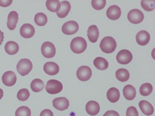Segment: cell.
Returning <instances> with one entry per match:
<instances>
[{
    "instance_id": "cell-12",
    "label": "cell",
    "mask_w": 155,
    "mask_h": 116,
    "mask_svg": "<svg viewBox=\"0 0 155 116\" xmlns=\"http://www.w3.org/2000/svg\"><path fill=\"white\" fill-rule=\"evenodd\" d=\"M35 32L34 26L29 23L23 24L20 30L21 35L25 38H29L32 37L34 35Z\"/></svg>"
},
{
    "instance_id": "cell-36",
    "label": "cell",
    "mask_w": 155,
    "mask_h": 116,
    "mask_svg": "<svg viewBox=\"0 0 155 116\" xmlns=\"http://www.w3.org/2000/svg\"><path fill=\"white\" fill-rule=\"evenodd\" d=\"M103 116H120L119 113L116 111L111 110L106 111Z\"/></svg>"
},
{
    "instance_id": "cell-4",
    "label": "cell",
    "mask_w": 155,
    "mask_h": 116,
    "mask_svg": "<svg viewBox=\"0 0 155 116\" xmlns=\"http://www.w3.org/2000/svg\"><path fill=\"white\" fill-rule=\"evenodd\" d=\"M63 86L59 81L54 79L48 81L45 87L47 92L50 94H55L60 92Z\"/></svg>"
},
{
    "instance_id": "cell-6",
    "label": "cell",
    "mask_w": 155,
    "mask_h": 116,
    "mask_svg": "<svg viewBox=\"0 0 155 116\" xmlns=\"http://www.w3.org/2000/svg\"><path fill=\"white\" fill-rule=\"evenodd\" d=\"M127 18L129 21L131 23L137 24L142 21L144 18V15L140 10L134 9L128 12Z\"/></svg>"
},
{
    "instance_id": "cell-32",
    "label": "cell",
    "mask_w": 155,
    "mask_h": 116,
    "mask_svg": "<svg viewBox=\"0 0 155 116\" xmlns=\"http://www.w3.org/2000/svg\"><path fill=\"white\" fill-rule=\"evenodd\" d=\"M30 96V93L28 90L26 88H23L18 91L17 97L19 100L25 101Z\"/></svg>"
},
{
    "instance_id": "cell-33",
    "label": "cell",
    "mask_w": 155,
    "mask_h": 116,
    "mask_svg": "<svg viewBox=\"0 0 155 116\" xmlns=\"http://www.w3.org/2000/svg\"><path fill=\"white\" fill-rule=\"evenodd\" d=\"M105 0H92L91 5L92 7L95 10H99L104 8L106 5Z\"/></svg>"
},
{
    "instance_id": "cell-15",
    "label": "cell",
    "mask_w": 155,
    "mask_h": 116,
    "mask_svg": "<svg viewBox=\"0 0 155 116\" xmlns=\"http://www.w3.org/2000/svg\"><path fill=\"white\" fill-rule=\"evenodd\" d=\"M136 39L137 44L143 46L147 44L150 39V35L148 32L145 30H141L136 34Z\"/></svg>"
},
{
    "instance_id": "cell-3",
    "label": "cell",
    "mask_w": 155,
    "mask_h": 116,
    "mask_svg": "<svg viewBox=\"0 0 155 116\" xmlns=\"http://www.w3.org/2000/svg\"><path fill=\"white\" fill-rule=\"evenodd\" d=\"M32 68V63L29 59L26 58L20 60L16 66L17 72L22 76L28 75L31 71Z\"/></svg>"
},
{
    "instance_id": "cell-7",
    "label": "cell",
    "mask_w": 155,
    "mask_h": 116,
    "mask_svg": "<svg viewBox=\"0 0 155 116\" xmlns=\"http://www.w3.org/2000/svg\"><path fill=\"white\" fill-rule=\"evenodd\" d=\"M79 28L78 24L74 21H70L65 22L62 25V32L67 35H71L77 32Z\"/></svg>"
},
{
    "instance_id": "cell-31",
    "label": "cell",
    "mask_w": 155,
    "mask_h": 116,
    "mask_svg": "<svg viewBox=\"0 0 155 116\" xmlns=\"http://www.w3.org/2000/svg\"><path fill=\"white\" fill-rule=\"evenodd\" d=\"M31 111L26 106H21L18 108L15 112V116H30Z\"/></svg>"
},
{
    "instance_id": "cell-38",
    "label": "cell",
    "mask_w": 155,
    "mask_h": 116,
    "mask_svg": "<svg viewBox=\"0 0 155 116\" xmlns=\"http://www.w3.org/2000/svg\"><path fill=\"white\" fill-rule=\"evenodd\" d=\"M4 33L0 30V45L2 44L4 38Z\"/></svg>"
},
{
    "instance_id": "cell-18",
    "label": "cell",
    "mask_w": 155,
    "mask_h": 116,
    "mask_svg": "<svg viewBox=\"0 0 155 116\" xmlns=\"http://www.w3.org/2000/svg\"><path fill=\"white\" fill-rule=\"evenodd\" d=\"M139 106L142 112L147 116L152 115L154 112V108L148 102L145 100L140 101L139 103Z\"/></svg>"
},
{
    "instance_id": "cell-1",
    "label": "cell",
    "mask_w": 155,
    "mask_h": 116,
    "mask_svg": "<svg viewBox=\"0 0 155 116\" xmlns=\"http://www.w3.org/2000/svg\"><path fill=\"white\" fill-rule=\"evenodd\" d=\"M87 44L86 40L83 37H77L73 38L70 45L71 51L76 54H80L86 50Z\"/></svg>"
},
{
    "instance_id": "cell-39",
    "label": "cell",
    "mask_w": 155,
    "mask_h": 116,
    "mask_svg": "<svg viewBox=\"0 0 155 116\" xmlns=\"http://www.w3.org/2000/svg\"><path fill=\"white\" fill-rule=\"evenodd\" d=\"M3 96V91L2 89L0 88V100L2 99Z\"/></svg>"
},
{
    "instance_id": "cell-5",
    "label": "cell",
    "mask_w": 155,
    "mask_h": 116,
    "mask_svg": "<svg viewBox=\"0 0 155 116\" xmlns=\"http://www.w3.org/2000/svg\"><path fill=\"white\" fill-rule=\"evenodd\" d=\"M41 51L43 56L47 58L54 57L56 52L54 44L49 41H46L42 44L41 47Z\"/></svg>"
},
{
    "instance_id": "cell-8",
    "label": "cell",
    "mask_w": 155,
    "mask_h": 116,
    "mask_svg": "<svg viewBox=\"0 0 155 116\" xmlns=\"http://www.w3.org/2000/svg\"><path fill=\"white\" fill-rule=\"evenodd\" d=\"M133 55L131 52L128 50L123 49L120 50L117 55V61L123 65L129 63L133 59Z\"/></svg>"
},
{
    "instance_id": "cell-24",
    "label": "cell",
    "mask_w": 155,
    "mask_h": 116,
    "mask_svg": "<svg viewBox=\"0 0 155 116\" xmlns=\"http://www.w3.org/2000/svg\"><path fill=\"white\" fill-rule=\"evenodd\" d=\"M93 64L97 69L104 70L107 69L108 67V62L104 58L97 57L93 61Z\"/></svg>"
},
{
    "instance_id": "cell-2",
    "label": "cell",
    "mask_w": 155,
    "mask_h": 116,
    "mask_svg": "<svg viewBox=\"0 0 155 116\" xmlns=\"http://www.w3.org/2000/svg\"><path fill=\"white\" fill-rule=\"evenodd\" d=\"M117 46L116 42L112 37L106 36L101 40L100 47L102 52L106 53H111L114 52Z\"/></svg>"
},
{
    "instance_id": "cell-26",
    "label": "cell",
    "mask_w": 155,
    "mask_h": 116,
    "mask_svg": "<svg viewBox=\"0 0 155 116\" xmlns=\"http://www.w3.org/2000/svg\"><path fill=\"white\" fill-rule=\"evenodd\" d=\"M45 4L47 9L53 12H58L61 6L60 2L58 0H47Z\"/></svg>"
},
{
    "instance_id": "cell-13",
    "label": "cell",
    "mask_w": 155,
    "mask_h": 116,
    "mask_svg": "<svg viewBox=\"0 0 155 116\" xmlns=\"http://www.w3.org/2000/svg\"><path fill=\"white\" fill-rule=\"evenodd\" d=\"M106 14L107 17L110 19L116 20L120 17L121 12L119 6L116 5H113L107 8Z\"/></svg>"
},
{
    "instance_id": "cell-10",
    "label": "cell",
    "mask_w": 155,
    "mask_h": 116,
    "mask_svg": "<svg viewBox=\"0 0 155 116\" xmlns=\"http://www.w3.org/2000/svg\"><path fill=\"white\" fill-rule=\"evenodd\" d=\"M53 106L57 110L63 111L68 109L69 105V101L66 98L59 97L52 101Z\"/></svg>"
},
{
    "instance_id": "cell-37",
    "label": "cell",
    "mask_w": 155,
    "mask_h": 116,
    "mask_svg": "<svg viewBox=\"0 0 155 116\" xmlns=\"http://www.w3.org/2000/svg\"><path fill=\"white\" fill-rule=\"evenodd\" d=\"M13 0H0V6L6 7L10 6L12 3Z\"/></svg>"
},
{
    "instance_id": "cell-35",
    "label": "cell",
    "mask_w": 155,
    "mask_h": 116,
    "mask_svg": "<svg viewBox=\"0 0 155 116\" xmlns=\"http://www.w3.org/2000/svg\"><path fill=\"white\" fill-rule=\"evenodd\" d=\"M40 116H53V113L50 110L46 109L41 111Z\"/></svg>"
},
{
    "instance_id": "cell-30",
    "label": "cell",
    "mask_w": 155,
    "mask_h": 116,
    "mask_svg": "<svg viewBox=\"0 0 155 116\" xmlns=\"http://www.w3.org/2000/svg\"><path fill=\"white\" fill-rule=\"evenodd\" d=\"M155 1L153 0H141L140 4L143 9L147 11H150L153 10L155 8Z\"/></svg>"
},
{
    "instance_id": "cell-17",
    "label": "cell",
    "mask_w": 155,
    "mask_h": 116,
    "mask_svg": "<svg viewBox=\"0 0 155 116\" xmlns=\"http://www.w3.org/2000/svg\"><path fill=\"white\" fill-rule=\"evenodd\" d=\"M18 20V14L15 11H12L9 13L7 18V25L10 30H13L16 28Z\"/></svg>"
},
{
    "instance_id": "cell-16",
    "label": "cell",
    "mask_w": 155,
    "mask_h": 116,
    "mask_svg": "<svg viewBox=\"0 0 155 116\" xmlns=\"http://www.w3.org/2000/svg\"><path fill=\"white\" fill-rule=\"evenodd\" d=\"M85 109L87 113L91 116L97 115L100 111L99 104L97 102L91 100L86 104Z\"/></svg>"
},
{
    "instance_id": "cell-22",
    "label": "cell",
    "mask_w": 155,
    "mask_h": 116,
    "mask_svg": "<svg viewBox=\"0 0 155 116\" xmlns=\"http://www.w3.org/2000/svg\"><path fill=\"white\" fill-rule=\"evenodd\" d=\"M108 100L112 103H115L118 101L120 94L119 90L115 87H111L108 89L107 93Z\"/></svg>"
},
{
    "instance_id": "cell-11",
    "label": "cell",
    "mask_w": 155,
    "mask_h": 116,
    "mask_svg": "<svg viewBox=\"0 0 155 116\" xmlns=\"http://www.w3.org/2000/svg\"><path fill=\"white\" fill-rule=\"evenodd\" d=\"M3 83L6 86H12L15 84L17 80L15 74L11 71H6L2 76Z\"/></svg>"
},
{
    "instance_id": "cell-9",
    "label": "cell",
    "mask_w": 155,
    "mask_h": 116,
    "mask_svg": "<svg viewBox=\"0 0 155 116\" xmlns=\"http://www.w3.org/2000/svg\"><path fill=\"white\" fill-rule=\"evenodd\" d=\"M92 75L91 69L88 66H82L80 67L76 72V76L79 80L86 81L91 78Z\"/></svg>"
},
{
    "instance_id": "cell-14",
    "label": "cell",
    "mask_w": 155,
    "mask_h": 116,
    "mask_svg": "<svg viewBox=\"0 0 155 116\" xmlns=\"http://www.w3.org/2000/svg\"><path fill=\"white\" fill-rule=\"evenodd\" d=\"M43 70L47 74L50 76H54L58 73L59 67L58 64L54 62H48L44 64Z\"/></svg>"
},
{
    "instance_id": "cell-28",
    "label": "cell",
    "mask_w": 155,
    "mask_h": 116,
    "mask_svg": "<svg viewBox=\"0 0 155 116\" xmlns=\"http://www.w3.org/2000/svg\"><path fill=\"white\" fill-rule=\"evenodd\" d=\"M34 21L35 23L38 26H45L48 21L47 16L42 12L37 13L34 17Z\"/></svg>"
},
{
    "instance_id": "cell-21",
    "label": "cell",
    "mask_w": 155,
    "mask_h": 116,
    "mask_svg": "<svg viewBox=\"0 0 155 116\" xmlns=\"http://www.w3.org/2000/svg\"><path fill=\"white\" fill-rule=\"evenodd\" d=\"M71 5L68 1L61 2V7L59 11L56 12L57 16L60 18H65L68 14L71 9Z\"/></svg>"
},
{
    "instance_id": "cell-25",
    "label": "cell",
    "mask_w": 155,
    "mask_h": 116,
    "mask_svg": "<svg viewBox=\"0 0 155 116\" xmlns=\"http://www.w3.org/2000/svg\"><path fill=\"white\" fill-rule=\"evenodd\" d=\"M115 76L117 80L124 82L127 81L130 78L129 72L124 68H120L117 69L115 72Z\"/></svg>"
},
{
    "instance_id": "cell-27",
    "label": "cell",
    "mask_w": 155,
    "mask_h": 116,
    "mask_svg": "<svg viewBox=\"0 0 155 116\" xmlns=\"http://www.w3.org/2000/svg\"><path fill=\"white\" fill-rule=\"evenodd\" d=\"M45 85L44 82L39 79L33 80L30 84V87L32 90L35 92L41 91L44 89Z\"/></svg>"
},
{
    "instance_id": "cell-29",
    "label": "cell",
    "mask_w": 155,
    "mask_h": 116,
    "mask_svg": "<svg viewBox=\"0 0 155 116\" xmlns=\"http://www.w3.org/2000/svg\"><path fill=\"white\" fill-rule=\"evenodd\" d=\"M153 89L152 85L149 83H145L142 84L139 89L140 94L142 96H146L149 95Z\"/></svg>"
},
{
    "instance_id": "cell-34",
    "label": "cell",
    "mask_w": 155,
    "mask_h": 116,
    "mask_svg": "<svg viewBox=\"0 0 155 116\" xmlns=\"http://www.w3.org/2000/svg\"><path fill=\"white\" fill-rule=\"evenodd\" d=\"M126 116H139L138 111L134 106H131L127 109L126 112Z\"/></svg>"
},
{
    "instance_id": "cell-23",
    "label": "cell",
    "mask_w": 155,
    "mask_h": 116,
    "mask_svg": "<svg viewBox=\"0 0 155 116\" xmlns=\"http://www.w3.org/2000/svg\"><path fill=\"white\" fill-rule=\"evenodd\" d=\"M6 52L9 55H14L16 54L19 50V46L15 41H10L7 42L5 46Z\"/></svg>"
},
{
    "instance_id": "cell-20",
    "label": "cell",
    "mask_w": 155,
    "mask_h": 116,
    "mask_svg": "<svg viewBox=\"0 0 155 116\" xmlns=\"http://www.w3.org/2000/svg\"><path fill=\"white\" fill-rule=\"evenodd\" d=\"M123 92L125 98L129 101L133 100L136 95L135 88L131 85H127L124 86L123 89Z\"/></svg>"
},
{
    "instance_id": "cell-19",
    "label": "cell",
    "mask_w": 155,
    "mask_h": 116,
    "mask_svg": "<svg viewBox=\"0 0 155 116\" xmlns=\"http://www.w3.org/2000/svg\"><path fill=\"white\" fill-rule=\"evenodd\" d=\"M99 32L97 26L92 25L90 26L87 31V36L89 40L92 43L96 42L99 37Z\"/></svg>"
}]
</instances>
